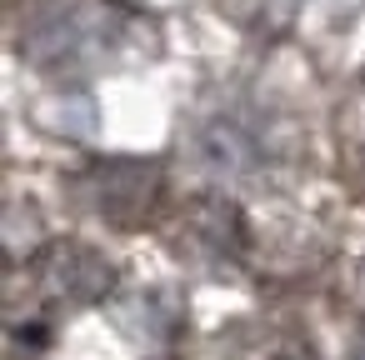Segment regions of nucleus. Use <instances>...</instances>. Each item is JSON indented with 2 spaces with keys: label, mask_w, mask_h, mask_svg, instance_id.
<instances>
[{
  "label": "nucleus",
  "mask_w": 365,
  "mask_h": 360,
  "mask_svg": "<svg viewBox=\"0 0 365 360\" xmlns=\"http://www.w3.org/2000/svg\"><path fill=\"white\" fill-rule=\"evenodd\" d=\"M130 11L120 0H36L26 51L36 66L51 71H96L101 61L120 56Z\"/></svg>",
  "instance_id": "f257e3e1"
},
{
  "label": "nucleus",
  "mask_w": 365,
  "mask_h": 360,
  "mask_svg": "<svg viewBox=\"0 0 365 360\" xmlns=\"http://www.w3.org/2000/svg\"><path fill=\"white\" fill-rule=\"evenodd\" d=\"M195 160H205V170H215V175H250V170H260L270 155H265L260 125H255L250 115H240V110H225V115H215V120L205 125Z\"/></svg>",
  "instance_id": "f03ea898"
}]
</instances>
